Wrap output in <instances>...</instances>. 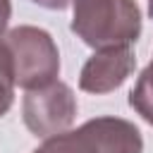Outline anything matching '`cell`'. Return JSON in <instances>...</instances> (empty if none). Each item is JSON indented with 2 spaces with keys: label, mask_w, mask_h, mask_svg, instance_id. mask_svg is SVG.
Returning <instances> with one entry per match:
<instances>
[{
  "label": "cell",
  "mask_w": 153,
  "mask_h": 153,
  "mask_svg": "<svg viewBox=\"0 0 153 153\" xmlns=\"http://www.w3.org/2000/svg\"><path fill=\"white\" fill-rule=\"evenodd\" d=\"M33 5H38V7H43V10H67L69 5H72V0H31Z\"/></svg>",
  "instance_id": "obj_8"
},
{
  "label": "cell",
  "mask_w": 153,
  "mask_h": 153,
  "mask_svg": "<svg viewBox=\"0 0 153 153\" xmlns=\"http://www.w3.org/2000/svg\"><path fill=\"white\" fill-rule=\"evenodd\" d=\"M129 105L136 115H141L143 122L153 127V69L148 65L141 69L134 88L129 91Z\"/></svg>",
  "instance_id": "obj_6"
},
{
  "label": "cell",
  "mask_w": 153,
  "mask_h": 153,
  "mask_svg": "<svg viewBox=\"0 0 153 153\" xmlns=\"http://www.w3.org/2000/svg\"><path fill=\"white\" fill-rule=\"evenodd\" d=\"M10 17H12V2L10 0H0V36L5 33V29L10 24Z\"/></svg>",
  "instance_id": "obj_9"
},
{
  "label": "cell",
  "mask_w": 153,
  "mask_h": 153,
  "mask_svg": "<svg viewBox=\"0 0 153 153\" xmlns=\"http://www.w3.org/2000/svg\"><path fill=\"white\" fill-rule=\"evenodd\" d=\"M143 136L124 117H93L76 129L45 139L33 153H141Z\"/></svg>",
  "instance_id": "obj_3"
},
{
  "label": "cell",
  "mask_w": 153,
  "mask_h": 153,
  "mask_svg": "<svg viewBox=\"0 0 153 153\" xmlns=\"http://www.w3.org/2000/svg\"><path fill=\"white\" fill-rule=\"evenodd\" d=\"M136 55L131 45L96 50L79 72V88L86 93H110L120 88L134 72Z\"/></svg>",
  "instance_id": "obj_5"
},
{
  "label": "cell",
  "mask_w": 153,
  "mask_h": 153,
  "mask_svg": "<svg viewBox=\"0 0 153 153\" xmlns=\"http://www.w3.org/2000/svg\"><path fill=\"white\" fill-rule=\"evenodd\" d=\"M76 110L79 105L72 86H67L60 79L53 81L50 86L26 91L22 100V120L26 129L43 141L67 131L76 117Z\"/></svg>",
  "instance_id": "obj_4"
},
{
  "label": "cell",
  "mask_w": 153,
  "mask_h": 153,
  "mask_svg": "<svg viewBox=\"0 0 153 153\" xmlns=\"http://www.w3.org/2000/svg\"><path fill=\"white\" fill-rule=\"evenodd\" d=\"M7 53L14 86L24 91H36L50 86L60 76V50L45 29L22 24L0 36Z\"/></svg>",
  "instance_id": "obj_2"
},
{
  "label": "cell",
  "mask_w": 153,
  "mask_h": 153,
  "mask_svg": "<svg viewBox=\"0 0 153 153\" xmlns=\"http://www.w3.org/2000/svg\"><path fill=\"white\" fill-rule=\"evenodd\" d=\"M12 103H14V76H12V69H10L7 53L0 43V117L7 115Z\"/></svg>",
  "instance_id": "obj_7"
},
{
  "label": "cell",
  "mask_w": 153,
  "mask_h": 153,
  "mask_svg": "<svg viewBox=\"0 0 153 153\" xmlns=\"http://www.w3.org/2000/svg\"><path fill=\"white\" fill-rule=\"evenodd\" d=\"M148 17L153 19V0H148Z\"/></svg>",
  "instance_id": "obj_10"
},
{
  "label": "cell",
  "mask_w": 153,
  "mask_h": 153,
  "mask_svg": "<svg viewBox=\"0 0 153 153\" xmlns=\"http://www.w3.org/2000/svg\"><path fill=\"white\" fill-rule=\"evenodd\" d=\"M148 67H151V69H153V60H151V62H148Z\"/></svg>",
  "instance_id": "obj_11"
},
{
  "label": "cell",
  "mask_w": 153,
  "mask_h": 153,
  "mask_svg": "<svg viewBox=\"0 0 153 153\" xmlns=\"http://www.w3.org/2000/svg\"><path fill=\"white\" fill-rule=\"evenodd\" d=\"M141 26L136 0H72L69 29L93 50L134 45Z\"/></svg>",
  "instance_id": "obj_1"
}]
</instances>
